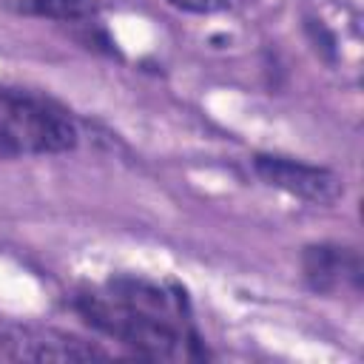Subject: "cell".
<instances>
[{"label":"cell","instance_id":"6da1fadb","mask_svg":"<svg viewBox=\"0 0 364 364\" xmlns=\"http://www.w3.org/2000/svg\"><path fill=\"white\" fill-rule=\"evenodd\" d=\"M80 316L100 333L128 344L148 358H196V333L182 313V296L162 284L117 276L105 290L77 296Z\"/></svg>","mask_w":364,"mask_h":364},{"label":"cell","instance_id":"7a4b0ae2","mask_svg":"<svg viewBox=\"0 0 364 364\" xmlns=\"http://www.w3.org/2000/svg\"><path fill=\"white\" fill-rule=\"evenodd\" d=\"M77 125L54 100L0 88V156L63 154L77 145Z\"/></svg>","mask_w":364,"mask_h":364},{"label":"cell","instance_id":"3957f363","mask_svg":"<svg viewBox=\"0 0 364 364\" xmlns=\"http://www.w3.org/2000/svg\"><path fill=\"white\" fill-rule=\"evenodd\" d=\"M253 171L270 188H279V191H284L296 199L313 202V205H333L344 196V179L338 173H333L330 168H321V165L301 162V159L256 154Z\"/></svg>","mask_w":364,"mask_h":364},{"label":"cell","instance_id":"277c9868","mask_svg":"<svg viewBox=\"0 0 364 364\" xmlns=\"http://www.w3.org/2000/svg\"><path fill=\"white\" fill-rule=\"evenodd\" d=\"M0 353L6 358L17 361H91V358H108L105 350H100L91 341H82L68 333L57 330H40V327H0Z\"/></svg>","mask_w":364,"mask_h":364},{"label":"cell","instance_id":"5b68a950","mask_svg":"<svg viewBox=\"0 0 364 364\" xmlns=\"http://www.w3.org/2000/svg\"><path fill=\"white\" fill-rule=\"evenodd\" d=\"M301 270L316 293H336L344 287H361V259L350 247L310 245L301 256Z\"/></svg>","mask_w":364,"mask_h":364},{"label":"cell","instance_id":"8992f818","mask_svg":"<svg viewBox=\"0 0 364 364\" xmlns=\"http://www.w3.org/2000/svg\"><path fill=\"white\" fill-rule=\"evenodd\" d=\"M14 11L60 20V23H91L94 3L91 0H6Z\"/></svg>","mask_w":364,"mask_h":364},{"label":"cell","instance_id":"52a82bcc","mask_svg":"<svg viewBox=\"0 0 364 364\" xmlns=\"http://www.w3.org/2000/svg\"><path fill=\"white\" fill-rule=\"evenodd\" d=\"M168 3L191 14H216L230 6V0H168Z\"/></svg>","mask_w":364,"mask_h":364}]
</instances>
